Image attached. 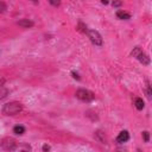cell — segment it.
<instances>
[{"label": "cell", "mask_w": 152, "mask_h": 152, "mask_svg": "<svg viewBox=\"0 0 152 152\" xmlns=\"http://www.w3.org/2000/svg\"><path fill=\"white\" fill-rule=\"evenodd\" d=\"M94 138H95L96 141H99V142H101V144H106V142H107L106 134H104V132L101 131V129H96V131L94 132Z\"/></svg>", "instance_id": "6"}, {"label": "cell", "mask_w": 152, "mask_h": 152, "mask_svg": "<svg viewBox=\"0 0 152 152\" xmlns=\"http://www.w3.org/2000/svg\"><path fill=\"white\" fill-rule=\"evenodd\" d=\"M141 51H142V50H141V48H140V46H135V48L132 50L131 56H132V57H137V56H138V55H139Z\"/></svg>", "instance_id": "14"}, {"label": "cell", "mask_w": 152, "mask_h": 152, "mask_svg": "<svg viewBox=\"0 0 152 152\" xmlns=\"http://www.w3.org/2000/svg\"><path fill=\"white\" fill-rule=\"evenodd\" d=\"M13 133L15 135H23L25 133V127L21 126V125H17V126L13 127Z\"/></svg>", "instance_id": "11"}, {"label": "cell", "mask_w": 152, "mask_h": 152, "mask_svg": "<svg viewBox=\"0 0 152 152\" xmlns=\"http://www.w3.org/2000/svg\"><path fill=\"white\" fill-rule=\"evenodd\" d=\"M142 138H144V141L145 142H148L150 141V133L147 131H144L142 132Z\"/></svg>", "instance_id": "15"}, {"label": "cell", "mask_w": 152, "mask_h": 152, "mask_svg": "<svg viewBox=\"0 0 152 152\" xmlns=\"http://www.w3.org/2000/svg\"><path fill=\"white\" fill-rule=\"evenodd\" d=\"M101 2L104 4V5H107V4H108V0H101Z\"/></svg>", "instance_id": "22"}, {"label": "cell", "mask_w": 152, "mask_h": 152, "mask_svg": "<svg viewBox=\"0 0 152 152\" xmlns=\"http://www.w3.org/2000/svg\"><path fill=\"white\" fill-rule=\"evenodd\" d=\"M33 1H34V2H37V1H38V0H33Z\"/></svg>", "instance_id": "23"}, {"label": "cell", "mask_w": 152, "mask_h": 152, "mask_svg": "<svg viewBox=\"0 0 152 152\" xmlns=\"http://www.w3.org/2000/svg\"><path fill=\"white\" fill-rule=\"evenodd\" d=\"M142 65H150V63H151V59H150V57H148V55L147 53H145L144 51H141L137 57H135Z\"/></svg>", "instance_id": "7"}, {"label": "cell", "mask_w": 152, "mask_h": 152, "mask_svg": "<svg viewBox=\"0 0 152 152\" xmlns=\"http://www.w3.org/2000/svg\"><path fill=\"white\" fill-rule=\"evenodd\" d=\"M112 5H113V7H120V6H122V1L121 0H113Z\"/></svg>", "instance_id": "17"}, {"label": "cell", "mask_w": 152, "mask_h": 152, "mask_svg": "<svg viewBox=\"0 0 152 152\" xmlns=\"http://www.w3.org/2000/svg\"><path fill=\"white\" fill-rule=\"evenodd\" d=\"M128 140H129V133H128V131H126V129L121 131V132L119 133V135L116 137V142H118V144H124V142H127Z\"/></svg>", "instance_id": "5"}, {"label": "cell", "mask_w": 152, "mask_h": 152, "mask_svg": "<svg viewBox=\"0 0 152 152\" xmlns=\"http://www.w3.org/2000/svg\"><path fill=\"white\" fill-rule=\"evenodd\" d=\"M84 33L88 36V38L90 39V42H91L94 45H96V46H102L103 40H102V36L100 34L99 31L91 30V28H87V31H86Z\"/></svg>", "instance_id": "3"}, {"label": "cell", "mask_w": 152, "mask_h": 152, "mask_svg": "<svg viewBox=\"0 0 152 152\" xmlns=\"http://www.w3.org/2000/svg\"><path fill=\"white\" fill-rule=\"evenodd\" d=\"M75 96H76V99H78L82 102H91L95 100V94L91 90L86 89V88L77 89L75 93Z\"/></svg>", "instance_id": "2"}, {"label": "cell", "mask_w": 152, "mask_h": 152, "mask_svg": "<svg viewBox=\"0 0 152 152\" xmlns=\"http://www.w3.org/2000/svg\"><path fill=\"white\" fill-rule=\"evenodd\" d=\"M17 25H19V26H21V27H24V28H30V27H32V26L34 25V23H33L32 20H30V19L24 18V19L18 20V21H17Z\"/></svg>", "instance_id": "8"}, {"label": "cell", "mask_w": 152, "mask_h": 152, "mask_svg": "<svg viewBox=\"0 0 152 152\" xmlns=\"http://www.w3.org/2000/svg\"><path fill=\"white\" fill-rule=\"evenodd\" d=\"M71 75H72V77H74L75 80H77V81H80V80H81L80 75H78L77 72H75V71H71Z\"/></svg>", "instance_id": "19"}, {"label": "cell", "mask_w": 152, "mask_h": 152, "mask_svg": "<svg viewBox=\"0 0 152 152\" xmlns=\"http://www.w3.org/2000/svg\"><path fill=\"white\" fill-rule=\"evenodd\" d=\"M10 95V90L7 89V88H5L4 86L2 87H0V100H2V99H5V97H7Z\"/></svg>", "instance_id": "12"}, {"label": "cell", "mask_w": 152, "mask_h": 152, "mask_svg": "<svg viewBox=\"0 0 152 152\" xmlns=\"http://www.w3.org/2000/svg\"><path fill=\"white\" fill-rule=\"evenodd\" d=\"M6 10H7V5L4 1H0V13L6 12Z\"/></svg>", "instance_id": "16"}, {"label": "cell", "mask_w": 152, "mask_h": 152, "mask_svg": "<svg viewBox=\"0 0 152 152\" xmlns=\"http://www.w3.org/2000/svg\"><path fill=\"white\" fill-rule=\"evenodd\" d=\"M134 106H135V108L138 110H142L144 107H145V102H144V100L141 97H135L134 99Z\"/></svg>", "instance_id": "10"}, {"label": "cell", "mask_w": 152, "mask_h": 152, "mask_svg": "<svg viewBox=\"0 0 152 152\" xmlns=\"http://www.w3.org/2000/svg\"><path fill=\"white\" fill-rule=\"evenodd\" d=\"M50 148H51V147H50L49 145H43V147H42V150H43L44 152H46V151H50Z\"/></svg>", "instance_id": "20"}, {"label": "cell", "mask_w": 152, "mask_h": 152, "mask_svg": "<svg viewBox=\"0 0 152 152\" xmlns=\"http://www.w3.org/2000/svg\"><path fill=\"white\" fill-rule=\"evenodd\" d=\"M48 1L50 2V5H52V6H55V7H57V6L61 5V1H59V0H48Z\"/></svg>", "instance_id": "18"}, {"label": "cell", "mask_w": 152, "mask_h": 152, "mask_svg": "<svg viewBox=\"0 0 152 152\" xmlns=\"http://www.w3.org/2000/svg\"><path fill=\"white\" fill-rule=\"evenodd\" d=\"M4 83H5V80H4V78H0V87H2Z\"/></svg>", "instance_id": "21"}, {"label": "cell", "mask_w": 152, "mask_h": 152, "mask_svg": "<svg viewBox=\"0 0 152 152\" xmlns=\"http://www.w3.org/2000/svg\"><path fill=\"white\" fill-rule=\"evenodd\" d=\"M146 96L148 100L152 99V90H151V84L148 81H146Z\"/></svg>", "instance_id": "13"}, {"label": "cell", "mask_w": 152, "mask_h": 152, "mask_svg": "<svg viewBox=\"0 0 152 152\" xmlns=\"http://www.w3.org/2000/svg\"><path fill=\"white\" fill-rule=\"evenodd\" d=\"M21 110H23V103H20L19 101H11L2 106L1 113L6 116H12L19 114Z\"/></svg>", "instance_id": "1"}, {"label": "cell", "mask_w": 152, "mask_h": 152, "mask_svg": "<svg viewBox=\"0 0 152 152\" xmlns=\"http://www.w3.org/2000/svg\"><path fill=\"white\" fill-rule=\"evenodd\" d=\"M1 147L4 150H7V151H15L17 150V146H18V142L15 139L11 138V137H7V138H4L0 142Z\"/></svg>", "instance_id": "4"}, {"label": "cell", "mask_w": 152, "mask_h": 152, "mask_svg": "<svg viewBox=\"0 0 152 152\" xmlns=\"http://www.w3.org/2000/svg\"><path fill=\"white\" fill-rule=\"evenodd\" d=\"M116 17L120 20H128V19H131V14L127 13V12H125V11H122V10H119L116 12Z\"/></svg>", "instance_id": "9"}]
</instances>
